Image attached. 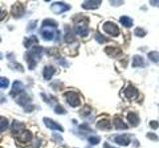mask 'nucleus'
I'll list each match as a JSON object with an SVG mask.
<instances>
[{
	"label": "nucleus",
	"instance_id": "1",
	"mask_svg": "<svg viewBox=\"0 0 159 148\" xmlns=\"http://www.w3.org/2000/svg\"><path fill=\"white\" fill-rule=\"evenodd\" d=\"M65 97L67 100V103L69 104L71 107H79L81 105V99H80V96L74 91H69L65 93Z\"/></svg>",
	"mask_w": 159,
	"mask_h": 148
},
{
	"label": "nucleus",
	"instance_id": "2",
	"mask_svg": "<svg viewBox=\"0 0 159 148\" xmlns=\"http://www.w3.org/2000/svg\"><path fill=\"white\" fill-rule=\"evenodd\" d=\"M103 31L105 32L107 35H110L113 37H117L120 34V31H119V28L117 27L116 24H114L113 22H105L103 24Z\"/></svg>",
	"mask_w": 159,
	"mask_h": 148
},
{
	"label": "nucleus",
	"instance_id": "3",
	"mask_svg": "<svg viewBox=\"0 0 159 148\" xmlns=\"http://www.w3.org/2000/svg\"><path fill=\"white\" fill-rule=\"evenodd\" d=\"M70 9L71 7L69 4L64 3V2H55L51 5V10L56 14H61L63 12H66Z\"/></svg>",
	"mask_w": 159,
	"mask_h": 148
},
{
	"label": "nucleus",
	"instance_id": "4",
	"mask_svg": "<svg viewBox=\"0 0 159 148\" xmlns=\"http://www.w3.org/2000/svg\"><path fill=\"white\" fill-rule=\"evenodd\" d=\"M87 22H83V20H80L79 23L75 27L76 33L81 36V37H87L89 35V28H87Z\"/></svg>",
	"mask_w": 159,
	"mask_h": 148
},
{
	"label": "nucleus",
	"instance_id": "5",
	"mask_svg": "<svg viewBox=\"0 0 159 148\" xmlns=\"http://www.w3.org/2000/svg\"><path fill=\"white\" fill-rule=\"evenodd\" d=\"M44 123H45V126L48 127V129H53V130H58V131H64V129L62 126H60L58 122H54L53 119H48V118H44L43 119Z\"/></svg>",
	"mask_w": 159,
	"mask_h": 148
},
{
	"label": "nucleus",
	"instance_id": "6",
	"mask_svg": "<svg viewBox=\"0 0 159 148\" xmlns=\"http://www.w3.org/2000/svg\"><path fill=\"white\" fill-rule=\"evenodd\" d=\"M24 93V85L20 81H14L13 86H12V90L10 92V95L13 97H17L20 94Z\"/></svg>",
	"mask_w": 159,
	"mask_h": 148
},
{
	"label": "nucleus",
	"instance_id": "7",
	"mask_svg": "<svg viewBox=\"0 0 159 148\" xmlns=\"http://www.w3.org/2000/svg\"><path fill=\"white\" fill-rule=\"evenodd\" d=\"M11 12L15 18H20L25 13V8H24L23 4L21 3H15L14 5L12 6Z\"/></svg>",
	"mask_w": 159,
	"mask_h": 148
},
{
	"label": "nucleus",
	"instance_id": "8",
	"mask_svg": "<svg viewBox=\"0 0 159 148\" xmlns=\"http://www.w3.org/2000/svg\"><path fill=\"white\" fill-rule=\"evenodd\" d=\"M54 28L50 27H42L41 29V35L42 38L45 40V41H52L54 39Z\"/></svg>",
	"mask_w": 159,
	"mask_h": 148
},
{
	"label": "nucleus",
	"instance_id": "9",
	"mask_svg": "<svg viewBox=\"0 0 159 148\" xmlns=\"http://www.w3.org/2000/svg\"><path fill=\"white\" fill-rule=\"evenodd\" d=\"M32 138H33V135H32V133H30L29 130H27V129H24L19 134H17V139H18V140L21 141V142H24V143L31 141Z\"/></svg>",
	"mask_w": 159,
	"mask_h": 148
},
{
	"label": "nucleus",
	"instance_id": "10",
	"mask_svg": "<svg viewBox=\"0 0 159 148\" xmlns=\"http://www.w3.org/2000/svg\"><path fill=\"white\" fill-rule=\"evenodd\" d=\"M114 141L116 142L118 145L127 146L130 143V138L127 134H120V135H116V136L114 137Z\"/></svg>",
	"mask_w": 159,
	"mask_h": 148
},
{
	"label": "nucleus",
	"instance_id": "11",
	"mask_svg": "<svg viewBox=\"0 0 159 148\" xmlns=\"http://www.w3.org/2000/svg\"><path fill=\"white\" fill-rule=\"evenodd\" d=\"M15 99H16V102H17L20 106H23V107H26L28 104L31 102V98L27 94H25V93L20 94Z\"/></svg>",
	"mask_w": 159,
	"mask_h": 148
},
{
	"label": "nucleus",
	"instance_id": "12",
	"mask_svg": "<svg viewBox=\"0 0 159 148\" xmlns=\"http://www.w3.org/2000/svg\"><path fill=\"white\" fill-rule=\"evenodd\" d=\"M102 1H94V0H91V1H86L82 4V7L85 8L87 10H94L98 9L101 5Z\"/></svg>",
	"mask_w": 159,
	"mask_h": 148
},
{
	"label": "nucleus",
	"instance_id": "13",
	"mask_svg": "<svg viewBox=\"0 0 159 148\" xmlns=\"http://www.w3.org/2000/svg\"><path fill=\"white\" fill-rule=\"evenodd\" d=\"M105 51L111 57H117L118 55L121 54V50L115 46H106L105 49Z\"/></svg>",
	"mask_w": 159,
	"mask_h": 148
},
{
	"label": "nucleus",
	"instance_id": "14",
	"mask_svg": "<svg viewBox=\"0 0 159 148\" xmlns=\"http://www.w3.org/2000/svg\"><path fill=\"white\" fill-rule=\"evenodd\" d=\"M124 95H125V97H126V98H128V99H132V98L137 97L138 92H137V89H136V88L133 87L132 85H129V86L125 89V91H124Z\"/></svg>",
	"mask_w": 159,
	"mask_h": 148
},
{
	"label": "nucleus",
	"instance_id": "15",
	"mask_svg": "<svg viewBox=\"0 0 159 148\" xmlns=\"http://www.w3.org/2000/svg\"><path fill=\"white\" fill-rule=\"evenodd\" d=\"M127 121H128L131 126H137L139 125V117L137 115V114L132 113V112L128 113V115H127Z\"/></svg>",
	"mask_w": 159,
	"mask_h": 148
},
{
	"label": "nucleus",
	"instance_id": "16",
	"mask_svg": "<svg viewBox=\"0 0 159 148\" xmlns=\"http://www.w3.org/2000/svg\"><path fill=\"white\" fill-rule=\"evenodd\" d=\"M56 72V68L53 66H45V68L43 70V76L45 80H50L53 77L54 73Z\"/></svg>",
	"mask_w": 159,
	"mask_h": 148
},
{
	"label": "nucleus",
	"instance_id": "17",
	"mask_svg": "<svg viewBox=\"0 0 159 148\" xmlns=\"http://www.w3.org/2000/svg\"><path fill=\"white\" fill-rule=\"evenodd\" d=\"M24 123L20 122H17V121H14L13 123H12V126H11V130L13 133H16V135L19 134L21 131L24 130Z\"/></svg>",
	"mask_w": 159,
	"mask_h": 148
},
{
	"label": "nucleus",
	"instance_id": "18",
	"mask_svg": "<svg viewBox=\"0 0 159 148\" xmlns=\"http://www.w3.org/2000/svg\"><path fill=\"white\" fill-rule=\"evenodd\" d=\"M132 60V67H143L146 65L144 58L140 55H134Z\"/></svg>",
	"mask_w": 159,
	"mask_h": 148
},
{
	"label": "nucleus",
	"instance_id": "19",
	"mask_svg": "<svg viewBox=\"0 0 159 148\" xmlns=\"http://www.w3.org/2000/svg\"><path fill=\"white\" fill-rule=\"evenodd\" d=\"M97 129H102V130H107L111 129V125L107 119H101V121L97 123Z\"/></svg>",
	"mask_w": 159,
	"mask_h": 148
},
{
	"label": "nucleus",
	"instance_id": "20",
	"mask_svg": "<svg viewBox=\"0 0 159 148\" xmlns=\"http://www.w3.org/2000/svg\"><path fill=\"white\" fill-rule=\"evenodd\" d=\"M113 126L116 129H127V125L125 122H123V121L119 118H115L113 119Z\"/></svg>",
	"mask_w": 159,
	"mask_h": 148
},
{
	"label": "nucleus",
	"instance_id": "21",
	"mask_svg": "<svg viewBox=\"0 0 159 148\" xmlns=\"http://www.w3.org/2000/svg\"><path fill=\"white\" fill-rule=\"evenodd\" d=\"M119 22H120V24L125 28H130L133 26V21L132 19L127 17V16H122V17H120V19H119Z\"/></svg>",
	"mask_w": 159,
	"mask_h": 148
},
{
	"label": "nucleus",
	"instance_id": "22",
	"mask_svg": "<svg viewBox=\"0 0 159 148\" xmlns=\"http://www.w3.org/2000/svg\"><path fill=\"white\" fill-rule=\"evenodd\" d=\"M34 43H38V39L36 38V36H32V37L25 40V42H24V46H25L27 49H29V47L33 46Z\"/></svg>",
	"mask_w": 159,
	"mask_h": 148
},
{
	"label": "nucleus",
	"instance_id": "23",
	"mask_svg": "<svg viewBox=\"0 0 159 148\" xmlns=\"http://www.w3.org/2000/svg\"><path fill=\"white\" fill-rule=\"evenodd\" d=\"M8 126H9V122H8V119L4 117H0V133L6 130Z\"/></svg>",
	"mask_w": 159,
	"mask_h": 148
},
{
	"label": "nucleus",
	"instance_id": "24",
	"mask_svg": "<svg viewBox=\"0 0 159 148\" xmlns=\"http://www.w3.org/2000/svg\"><path fill=\"white\" fill-rule=\"evenodd\" d=\"M58 26V23L54 21L53 19H46L43 21L42 27H50V28H56Z\"/></svg>",
	"mask_w": 159,
	"mask_h": 148
},
{
	"label": "nucleus",
	"instance_id": "25",
	"mask_svg": "<svg viewBox=\"0 0 159 148\" xmlns=\"http://www.w3.org/2000/svg\"><path fill=\"white\" fill-rule=\"evenodd\" d=\"M148 58L154 63L159 62V53L158 51H150L148 53Z\"/></svg>",
	"mask_w": 159,
	"mask_h": 148
},
{
	"label": "nucleus",
	"instance_id": "26",
	"mask_svg": "<svg viewBox=\"0 0 159 148\" xmlns=\"http://www.w3.org/2000/svg\"><path fill=\"white\" fill-rule=\"evenodd\" d=\"M65 41L67 43H71L72 42L75 41V36H74L73 32H72L71 30H68L67 31V33L65 35Z\"/></svg>",
	"mask_w": 159,
	"mask_h": 148
},
{
	"label": "nucleus",
	"instance_id": "27",
	"mask_svg": "<svg viewBox=\"0 0 159 148\" xmlns=\"http://www.w3.org/2000/svg\"><path fill=\"white\" fill-rule=\"evenodd\" d=\"M134 34H135L136 37L143 38L146 35V31L144 29H142V28H140V27H137L136 29L134 30Z\"/></svg>",
	"mask_w": 159,
	"mask_h": 148
},
{
	"label": "nucleus",
	"instance_id": "28",
	"mask_svg": "<svg viewBox=\"0 0 159 148\" xmlns=\"http://www.w3.org/2000/svg\"><path fill=\"white\" fill-rule=\"evenodd\" d=\"M9 86V80L5 77H0V89H6Z\"/></svg>",
	"mask_w": 159,
	"mask_h": 148
},
{
	"label": "nucleus",
	"instance_id": "29",
	"mask_svg": "<svg viewBox=\"0 0 159 148\" xmlns=\"http://www.w3.org/2000/svg\"><path fill=\"white\" fill-rule=\"evenodd\" d=\"M95 40H97L99 43H103L105 42H109V39L103 37V36H102L99 33H97V35H95Z\"/></svg>",
	"mask_w": 159,
	"mask_h": 148
},
{
	"label": "nucleus",
	"instance_id": "30",
	"mask_svg": "<svg viewBox=\"0 0 159 148\" xmlns=\"http://www.w3.org/2000/svg\"><path fill=\"white\" fill-rule=\"evenodd\" d=\"M99 141H101V138H99L98 136H90L89 137V142L91 145L98 144V143H99Z\"/></svg>",
	"mask_w": 159,
	"mask_h": 148
},
{
	"label": "nucleus",
	"instance_id": "31",
	"mask_svg": "<svg viewBox=\"0 0 159 148\" xmlns=\"http://www.w3.org/2000/svg\"><path fill=\"white\" fill-rule=\"evenodd\" d=\"M55 113L58 114V115H64L66 114V110L61 105H57L55 108Z\"/></svg>",
	"mask_w": 159,
	"mask_h": 148
},
{
	"label": "nucleus",
	"instance_id": "32",
	"mask_svg": "<svg viewBox=\"0 0 159 148\" xmlns=\"http://www.w3.org/2000/svg\"><path fill=\"white\" fill-rule=\"evenodd\" d=\"M147 138L151 139V140H154V141H158V136L155 133H148L146 134Z\"/></svg>",
	"mask_w": 159,
	"mask_h": 148
},
{
	"label": "nucleus",
	"instance_id": "33",
	"mask_svg": "<svg viewBox=\"0 0 159 148\" xmlns=\"http://www.w3.org/2000/svg\"><path fill=\"white\" fill-rule=\"evenodd\" d=\"M150 127L153 129H157L159 127V122H156V121H151L150 122Z\"/></svg>",
	"mask_w": 159,
	"mask_h": 148
},
{
	"label": "nucleus",
	"instance_id": "34",
	"mask_svg": "<svg viewBox=\"0 0 159 148\" xmlns=\"http://www.w3.org/2000/svg\"><path fill=\"white\" fill-rule=\"evenodd\" d=\"M91 114V108L87 106V111L83 110V112H81V115H83V117H87V115H89Z\"/></svg>",
	"mask_w": 159,
	"mask_h": 148
},
{
	"label": "nucleus",
	"instance_id": "35",
	"mask_svg": "<svg viewBox=\"0 0 159 148\" xmlns=\"http://www.w3.org/2000/svg\"><path fill=\"white\" fill-rule=\"evenodd\" d=\"M36 25H37V21H34L33 23H30L29 25H28V31H30L31 29H34V28L36 27Z\"/></svg>",
	"mask_w": 159,
	"mask_h": 148
},
{
	"label": "nucleus",
	"instance_id": "36",
	"mask_svg": "<svg viewBox=\"0 0 159 148\" xmlns=\"http://www.w3.org/2000/svg\"><path fill=\"white\" fill-rule=\"evenodd\" d=\"M6 102V97L3 94H0V104H3Z\"/></svg>",
	"mask_w": 159,
	"mask_h": 148
},
{
	"label": "nucleus",
	"instance_id": "37",
	"mask_svg": "<svg viewBox=\"0 0 159 148\" xmlns=\"http://www.w3.org/2000/svg\"><path fill=\"white\" fill-rule=\"evenodd\" d=\"M5 16H6V12L5 11H0V21H1L2 19H4Z\"/></svg>",
	"mask_w": 159,
	"mask_h": 148
},
{
	"label": "nucleus",
	"instance_id": "38",
	"mask_svg": "<svg viewBox=\"0 0 159 148\" xmlns=\"http://www.w3.org/2000/svg\"><path fill=\"white\" fill-rule=\"evenodd\" d=\"M103 147H105V148H113V147H111L109 144V143H105V144H103Z\"/></svg>",
	"mask_w": 159,
	"mask_h": 148
},
{
	"label": "nucleus",
	"instance_id": "39",
	"mask_svg": "<svg viewBox=\"0 0 159 148\" xmlns=\"http://www.w3.org/2000/svg\"><path fill=\"white\" fill-rule=\"evenodd\" d=\"M2 57H3V54L0 53V59H2Z\"/></svg>",
	"mask_w": 159,
	"mask_h": 148
}]
</instances>
